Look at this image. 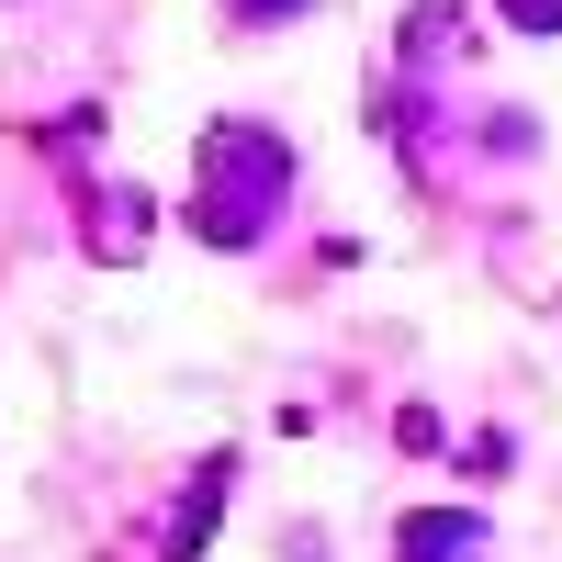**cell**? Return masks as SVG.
<instances>
[{"instance_id":"obj_1","label":"cell","mask_w":562,"mask_h":562,"mask_svg":"<svg viewBox=\"0 0 562 562\" xmlns=\"http://www.w3.org/2000/svg\"><path fill=\"white\" fill-rule=\"evenodd\" d=\"M281 203H293V135L281 124H248V113H214L203 124V147H192V192H180V225H192L203 248L225 259H248Z\"/></svg>"},{"instance_id":"obj_2","label":"cell","mask_w":562,"mask_h":562,"mask_svg":"<svg viewBox=\"0 0 562 562\" xmlns=\"http://www.w3.org/2000/svg\"><path fill=\"white\" fill-rule=\"evenodd\" d=\"M79 225H90V248H102L113 270H135V259H147V225H158V203L135 192V180H102V192L79 203Z\"/></svg>"},{"instance_id":"obj_3","label":"cell","mask_w":562,"mask_h":562,"mask_svg":"<svg viewBox=\"0 0 562 562\" xmlns=\"http://www.w3.org/2000/svg\"><path fill=\"white\" fill-rule=\"evenodd\" d=\"M394 562H484V506H405Z\"/></svg>"},{"instance_id":"obj_4","label":"cell","mask_w":562,"mask_h":562,"mask_svg":"<svg viewBox=\"0 0 562 562\" xmlns=\"http://www.w3.org/2000/svg\"><path fill=\"white\" fill-rule=\"evenodd\" d=\"M225 484H237V450H203V461H192V495H180V518H169V551H158V562H203V540H214V518H225Z\"/></svg>"},{"instance_id":"obj_5","label":"cell","mask_w":562,"mask_h":562,"mask_svg":"<svg viewBox=\"0 0 562 562\" xmlns=\"http://www.w3.org/2000/svg\"><path fill=\"white\" fill-rule=\"evenodd\" d=\"M450 34H461V12H450V0H416V12H405V68H428Z\"/></svg>"},{"instance_id":"obj_6","label":"cell","mask_w":562,"mask_h":562,"mask_svg":"<svg viewBox=\"0 0 562 562\" xmlns=\"http://www.w3.org/2000/svg\"><path fill=\"white\" fill-rule=\"evenodd\" d=\"M495 12L518 23V34H562V0H495Z\"/></svg>"}]
</instances>
